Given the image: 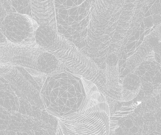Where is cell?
I'll return each instance as SVG.
<instances>
[{
    "label": "cell",
    "mask_w": 161,
    "mask_h": 135,
    "mask_svg": "<svg viewBox=\"0 0 161 135\" xmlns=\"http://www.w3.org/2000/svg\"><path fill=\"white\" fill-rule=\"evenodd\" d=\"M58 33V30L52 27L40 25L35 33V41L40 47L47 50L54 43Z\"/></svg>",
    "instance_id": "cell-8"
},
{
    "label": "cell",
    "mask_w": 161,
    "mask_h": 135,
    "mask_svg": "<svg viewBox=\"0 0 161 135\" xmlns=\"http://www.w3.org/2000/svg\"><path fill=\"white\" fill-rule=\"evenodd\" d=\"M151 11L153 15H159L161 14V4L159 2H156L151 7Z\"/></svg>",
    "instance_id": "cell-16"
},
{
    "label": "cell",
    "mask_w": 161,
    "mask_h": 135,
    "mask_svg": "<svg viewBox=\"0 0 161 135\" xmlns=\"http://www.w3.org/2000/svg\"><path fill=\"white\" fill-rule=\"evenodd\" d=\"M0 75L9 82L11 87L21 99L27 100L39 109H44L39 91L26 79L16 67L8 65L0 66Z\"/></svg>",
    "instance_id": "cell-4"
},
{
    "label": "cell",
    "mask_w": 161,
    "mask_h": 135,
    "mask_svg": "<svg viewBox=\"0 0 161 135\" xmlns=\"http://www.w3.org/2000/svg\"><path fill=\"white\" fill-rule=\"evenodd\" d=\"M157 122L153 125H147L144 124L142 127L140 128V134L141 135H149L153 134L156 130Z\"/></svg>",
    "instance_id": "cell-12"
},
{
    "label": "cell",
    "mask_w": 161,
    "mask_h": 135,
    "mask_svg": "<svg viewBox=\"0 0 161 135\" xmlns=\"http://www.w3.org/2000/svg\"><path fill=\"white\" fill-rule=\"evenodd\" d=\"M133 125L139 128L142 127L144 125V121H143L142 116L137 115L135 117L133 120Z\"/></svg>",
    "instance_id": "cell-15"
},
{
    "label": "cell",
    "mask_w": 161,
    "mask_h": 135,
    "mask_svg": "<svg viewBox=\"0 0 161 135\" xmlns=\"http://www.w3.org/2000/svg\"><path fill=\"white\" fill-rule=\"evenodd\" d=\"M159 42L160 40L158 37L153 32L151 33V35H149L147 37V39L146 40V42L147 43V45L152 49H153V47L157 45Z\"/></svg>",
    "instance_id": "cell-14"
},
{
    "label": "cell",
    "mask_w": 161,
    "mask_h": 135,
    "mask_svg": "<svg viewBox=\"0 0 161 135\" xmlns=\"http://www.w3.org/2000/svg\"><path fill=\"white\" fill-rule=\"evenodd\" d=\"M54 55L67 72L89 80L105 92L104 70L100 69L91 58L83 53L75 45L60 33L54 43L45 50Z\"/></svg>",
    "instance_id": "cell-1"
},
{
    "label": "cell",
    "mask_w": 161,
    "mask_h": 135,
    "mask_svg": "<svg viewBox=\"0 0 161 135\" xmlns=\"http://www.w3.org/2000/svg\"><path fill=\"white\" fill-rule=\"evenodd\" d=\"M155 112H145L142 116L144 124L147 125H153L156 123V118L155 115Z\"/></svg>",
    "instance_id": "cell-13"
},
{
    "label": "cell",
    "mask_w": 161,
    "mask_h": 135,
    "mask_svg": "<svg viewBox=\"0 0 161 135\" xmlns=\"http://www.w3.org/2000/svg\"><path fill=\"white\" fill-rule=\"evenodd\" d=\"M38 27L37 22L28 15L11 13L3 21L0 31L7 41L20 43L35 41Z\"/></svg>",
    "instance_id": "cell-3"
},
{
    "label": "cell",
    "mask_w": 161,
    "mask_h": 135,
    "mask_svg": "<svg viewBox=\"0 0 161 135\" xmlns=\"http://www.w3.org/2000/svg\"><path fill=\"white\" fill-rule=\"evenodd\" d=\"M153 134L155 135H158L161 134V124L158 123L157 122V127H156V130L155 132H153Z\"/></svg>",
    "instance_id": "cell-26"
},
{
    "label": "cell",
    "mask_w": 161,
    "mask_h": 135,
    "mask_svg": "<svg viewBox=\"0 0 161 135\" xmlns=\"http://www.w3.org/2000/svg\"><path fill=\"white\" fill-rule=\"evenodd\" d=\"M141 89L145 94L146 100L152 96L155 91L153 84L150 82H142Z\"/></svg>",
    "instance_id": "cell-11"
},
{
    "label": "cell",
    "mask_w": 161,
    "mask_h": 135,
    "mask_svg": "<svg viewBox=\"0 0 161 135\" xmlns=\"http://www.w3.org/2000/svg\"><path fill=\"white\" fill-rule=\"evenodd\" d=\"M7 42V40L3 34L2 32L0 31V43H3V42Z\"/></svg>",
    "instance_id": "cell-27"
},
{
    "label": "cell",
    "mask_w": 161,
    "mask_h": 135,
    "mask_svg": "<svg viewBox=\"0 0 161 135\" xmlns=\"http://www.w3.org/2000/svg\"><path fill=\"white\" fill-rule=\"evenodd\" d=\"M130 135H141L140 134V128L133 126L130 129Z\"/></svg>",
    "instance_id": "cell-22"
},
{
    "label": "cell",
    "mask_w": 161,
    "mask_h": 135,
    "mask_svg": "<svg viewBox=\"0 0 161 135\" xmlns=\"http://www.w3.org/2000/svg\"></svg>",
    "instance_id": "cell-29"
},
{
    "label": "cell",
    "mask_w": 161,
    "mask_h": 135,
    "mask_svg": "<svg viewBox=\"0 0 161 135\" xmlns=\"http://www.w3.org/2000/svg\"></svg>",
    "instance_id": "cell-30"
},
{
    "label": "cell",
    "mask_w": 161,
    "mask_h": 135,
    "mask_svg": "<svg viewBox=\"0 0 161 135\" xmlns=\"http://www.w3.org/2000/svg\"><path fill=\"white\" fill-rule=\"evenodd\" d=\"M8 15V13L6 11V10L3 7L1 3L0 2V27L3 21H4L5 18Z\"/></svg>",
    "instance_id": "cell-17"
},
{
    "label": "cell",
    "mask_w": 161,
    "mask_h": 135,
    "mask_svg": "<svg viewBox=\"0 0 161 135\" xmlns=\"http://www.w3.org/2000/svg\"><path fill=\"white\" fill-rule=\"evenodd\" d=\"M143 22H144L146 27L151 28L153 26L152 16L145 18L143 19Z\"/></svg>",
    "instance_id": "cell-18"
},
{
    "label": "cell",
    "mask_w": 161,
    "mask_h": 135,
    "mask_svg": "<svg viewBox=\"0 0 161 135\" xmlns=\"http://www.w3.org/2000/svg\"><path fill=\"white\" fill-rule=\"evenodd\" d=\"M156 122L161 124V107L156 110L155 112Z\"/></svg>",
    "instance_id": "cell-21"
},
{
    "label": "cell",
    "mask_w": 161,
    "mask_h": 135,
    "mask_svg": "<svg viewBox=\"0 0 161 135\" xmlns=\"http://www.w3.org/2000/svg\"><path fill=\"white\" fill-rule=\"evenodd\" d=\"M11 13L26 15L33 18L31 1H10Z\"/></svg>",
    "instance_id": "cell-10"
},
{
    "label": "cell",
    "mask_w": 161,
    "mask_h": 135,
    "mask_svg": "<svg viewBox=\"0 0 161 135\" xmlns=\"http://www.w3.org/2000/svg\"><path fill=\"white\" fill-rule=\"evenodd\" d=\"M153 32L158 37L160 42H161V23L157 26H156L155 30H153Z\"/></svg>",
    "instance_id": "cell-23"
},
{
    "label": "cell",
    "mask_w": 161,
    "mask_h": 135,
    "mask_svg": "<svg viewBox=\"0 0 161 135\" xmlns=\"http://www.w3.org/2000/svg\"><path fill=\"white\" fill-rule=\"evenodd\" d=\"M121 84L120 102H126L134 100L140 92L142 80L136 74L130 73L125 77Z\"/></svg>",
    "instance_id": "cell-7"
},
{
    "label": "cell",
    "mask_w": 161,
    "mask_h": 135,
    "mask_svg": "<svg viewBox=\"0 0 161 135\" xmlns=\"http://www.w3.org/2000/svg\"><path fill=\"white\" fill-rule=\"evenodd\" d=\"M11 87L0 90V105L8 109L17 110L19 103L17 98L13 93Z\"/></svg>",
    "instance_id": "cell-9"
},
{
    "label": "cell",
    "mask_w": 161,
    "mask_h": 135,
    "mask_svg": "<svg viewBox=\"0 0 161 135\" xmlns=\"http://www.w3.org/2000/svg\"><path fill=\"white\" fill-rule=\"evenodd\" d=\"M119 57L116 54H109L105 60V94L116 101L120 102L121 98V84L119 81L118 62Z\"/></svg>",
    "instance_id": "cell-5"
},
{
    "label": "cell",
    "mask_w": 161,
    "mask_h": 135,
    "mask_svg": "<svg viewBox=\"0 0 161 135\" xmlns=\"http://www.w3.org/2000/svg\"><path fill=\"white\" fill-rule=\"evenodd\" d=\"M44 49L35 41L0 43V66L12 65L37 70V59Z\"/></svg>",
    "instance_id": "cell-2"
},
{
    "label": "cell",
    "mask_w": 161,
    "mask_h": 135,
    "mask_svg": "<svg viewBox=\"0 0 161 135\" xmlns=\"http://www.w3.org/2000/svg\"><path fill=\"white\" fill-rule=\"evenodd\" d=\"M153 51L157 54H161V42H158L153 48Z\"/></svg>",
    "instance_id": "cell-24"
},
{
    "label": "cell",
    "mask_w": 161,
    "mask_h": 135,
    "mask_svg": "<svg viewBox=\"0 0 161 135\" xmlns=\"http://www.w3.org/2000/svg\"><path fill=\"white\" fill-rule=\"evenodd\" d=\"M152 66L153 68V69L155 68L156 70H158V69H160V68H160V65L157 62L153 63V64H152Z\"/></svg>",
    "instance_id": "cell-28"
},
{
    "label": "cell",
    "mask_w": 161,
    "mask_h": 135,
    "mask_svg": "<svg viewBox=\"0 0 161 135\" xmlns=\"http://www.w3.org/2000/svg\"><path fill=\"white\" fill-rule=\"evenodd\" d=\"M113 132L114 135H125L122 128L119 127L116 128Z\"/></svg>",
    "instance_id": "cell-25"
},
{
    "label": "cell",
    "mask_w": 161,
    "mask_h": 135,
    "mask_svg": "<svg viewBox=\"0 0 161 135\" xmlns=\"http://www.w3.org/2000/svg\"><path fill=\"white\" fill-rule=\"evenodd\" d=\"M133 126H134V125H133V120L126 118L125 122L123 123V126L125 127L127 129H130Z\"/></svg>",
    "instance_id": "cell-20"
},
{
    "label": "cell",
    "mask_w": 161,
    "mask_h": 135,
    "mask_svg": "<svg viewBox=\"0 0 161 135\" xmlns=\"http://www.w3.org/2000/svg\"><path fill=\"white\" fill-rule=\"evenodd\" d=\"M31 6L33 18L39 26L45 25L57 29L54 1H31Z\"/></svg>",
    "instance_id": "cell-6"
},
{
    "label": "cell",
    "mask_w": 161,
    "mask_h": 135,
    "mask_svg": "<svg viewBox=\"0 0 161 135\" xmlns=\"http://www.w3.org/2000/svg\"><path fill=\"white\" fill-rule=\"evenodd\" d=\"M152 17L153 22V24L155 26H157L159 24L161 23V15H153Z\"/></svg>",
    "instance_id": "cell-19"
}]
</instances>
